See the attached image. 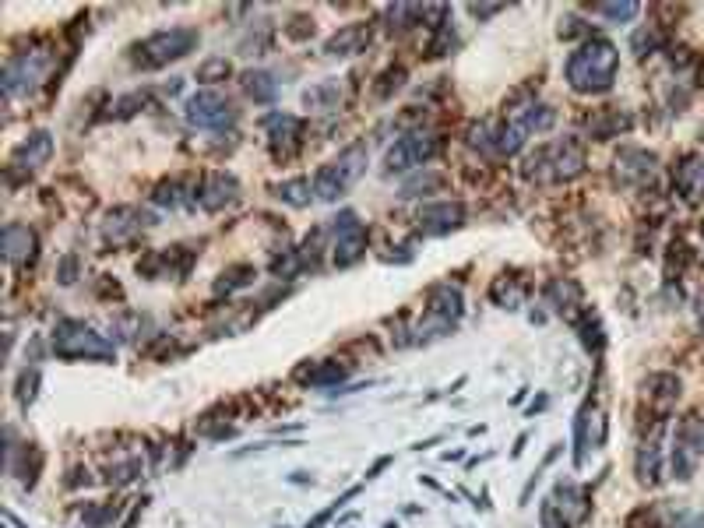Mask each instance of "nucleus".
I'll return each instance as SVG.
<instances>
[{
  "mask_svg": "<svg viewBox=\"0 0 704 528\" xmlns=\"http://www.w3.org/2000/svg\"><path fill=\"white\" fill-rule=\"evenodd\" d=\"M50 155H53V134L50 131H32L29 138H25L22 145L11 152L8 169H4L8 187H18L22 180H32V176H36L39 169L50 162Z\"/></svg>",
  "mask_w": 704,
  "mask_h": 528,
  "instance_id": "nucleus-12",
  "label": "nucleus"
},
{
  "mask_svg": "<svg viewBox=\"0 0 704 528\" xmlns=\"http://www.w3.org/2000/svg\"><path fill=\"white\" fill-rule=\"evenodd\" d=\"M455 46H458V36H455V29H451L448 18H444L440 25H433V39H430V46H426V53H430L433 60L448 57Z\"/></svg>",
  "mask_w": 704,
  "mask_h": 528,
  "instance_id": "nucleus-37",
  "label": "nucleus"
},
{
  "mask_svg": "<svg viewBox=\"0 0 704 528\" xmlns=\"http://www.w3.org/2000/svg\"><path fill=\"white\" fill-rule=\"evenodd\" d=\"M662 433H666V419H652V430L638 448V479L645 486L662 483Z\"/></svg>",
  "mask_w": 704,
  "mask_h": 528,
  "instance_id": "nucleus-21",
  "label": "nucleus"
},
{
  "mask_svg": "<svg viewBox=\"0 0 704 528\" xmlns=\"http://www.w3.org/2000/svg\"><path fill=\"white\" fill-rule=\"evenodd\" d=\"M370 166V148L367 141H352L349 148L335 155L331 162H324L314 173V194L321 201H338L360 184V176Z\"/></svg>",
  "mask_w": 704,
  "mask_h": 528,
  "instance_id": "nucleus-4",
  "label": "nucleus"
},
{
  "mask_svg": "<svg viewBox=\"0 0 704 528\" xmlns=\"http://www.w3.org/2000/svg\"><path fill=\"white\" fill-rule=\"evenodd\" d=\"M50 345L60 360H96V363L117 360V345L106 335H99L92 324L74 321V317H67V321H60L57 328H53Z\"/></svg>",
  "mask_w": 704,
  "mask_h": 528,
  "instance_id": "nucleus-5",
  "label": "nucleus"
},
{
  "mask_svg": "<svg viewBox=\"0 0 704 528\" xmlns=\"http://www.w3.org/2000/svg\"><path fill=\"white\" fill-rule=\"evenodd\" d=\"M405 85V67L398 64V67H388V71H381V78H377V85H374V99H391L398 92V88Z\"/></svg>",
  "mask_w": 704,
  "mask_h": 528,
  "instance_id": "nucleus-38",
  "label": "nucleus"
},
{
  "mask_svg": "<svg viewBox=\"0 0 704 528\" xmlns=\"http://www.w3.org/2000/svg\"><path fill=\"white\" fill-rule=\"evenodd\" d=\"M240 85H243V92H247V99H254L257 106H272L275 99H279V81H275L272 71H261V67L243 74Z\"/></svg>",
  "mask_w": 704,
  "mask_h": 528,
  "instance_id": "nucleus-29",
  "label": "nucleus"
},
{
  "mask_svg": "<svg viewBox=\"0 0 704 528\" xmlns=\"http://www.w3.org/2000/svg\"><path fill=\"white\" fill-rule=\"evenodd\" d=\"M655 169H659L655 152L627 145V148H620L613 159V180L624 187V191H645V187L655 180Z\"/></svg>",
  "mask_w": 704,
  "mask_h": 528,
  "instance_id": "nucleus-13",
  "label": "nucleus"
},
{
  "mask_svg": "<svg viewBox=\"0 0 704 528\" xmlns=\"http://www.w3.org/2000/svg\"><path fill=\"white\" fill-rule=\"evenodd\" d=\"M36 388H39V370H25L22 381H18V402L22 405H32V398H36Z\"/></svg>",
  "mask_w": 704,
  "mask_h": 528,
  "instance_id": "nucleus-42",
  "label": "nucleus"
},
{
  "mask_svg": "<svg viewBox=\"0 0 704 528\" xmlns=\"http://www.w3.org/2000/svg\"><path fill=\"white\" fill-rule=\"evenodd\" d=\"M349 377V367L338 360H324V363H310V367L296 370V381L310 384V388H338V384Z\"/></svg>",
  "mask_w": 704,
  "mask_h": 528,
  "instance_id": "nucleus-26",
  "label": "nucleus"
},
{
  "mask_svg": "<svg viewBox=\"0 0 704 528\" xmlns=\"http://www.w3.org/2000/svg\"><path fill=\"white\" fill-rule=\"evenodd\" d=\"M465 314L462 289L451 286V282H440L426 293V317L416 328V342H433V338H444L458 328Z\"/></svg>",
  "mask_w": 704,
  "mask_h": 528,
  "instance_id": "nucleus-6",
  "label": "nucleus"
},
{
  "mask_svg": "<svg viewBox=\"0 0 704 528\" xmlns=\"http://www.w3.org/2000/svg\"><path fill=\"white\" fill-rule=\"evenodd\" d=\"M539 525L543 528H571V521L560 514V507L553 504V500H543V507H539Z\"/></svg>",
  "mask_w": 704,
  "mask_h": 528,
  "instance_id": "nucleus-41",
  "label": "nucleus"
},
{
  "mask_svg": "<svg viewBox=\"0 0 704 528\" xmlns=\"http://www.w3.org/2000/svg\"><path fill=\"white\" fill-rule=\"evenodd\" d=\"M201 43V32L191 29V25H176V29H159L152 36L138 39V43L127 50L134 67L141 71H159V67H169L176 60H184L187 53H194Z\"/></svg>",
  "mask_w": 704,
  "mask_h": 528,
  "instance_id": "nucleus-3",
  "label": "nucleus"
},
{
  "mask_svg": "<svg viewBox=\"0 0 704 528\" xmlns=\"http://www.w3.org/2000/svg\"><path fill=\"white\" fill-rule=\"evenodd\" d=\"M697 317H701V328H704V293L697 296Z\"/></svg>",
  "mask_w": 704,
  "mask_h": 528,
  "instance_id": "nucleus-50",
  "label": "nucleus"
},
{
  "mask_svg": "<svg viewBox=\"0 0 704 528\" xmlns=\"http://www.w3.org/2000/svg\"><path fill=\"white\" fill-rule=\"evenodd\" d=\"M500 4H469V15L476 18V22H486V18H493V15H500Z\"/></svg>",
  "mask_w": 704,
  "mask_h": 528,
  "instance_id": "nucleus-48",
  "label": "nucleus"
},
{
  "mask_svg": "<svg viewBox=\"0 0 704 528\" xmlns=\"http://www.w3.org/2000/svg\"><path fill=\"white\" fill-rule=\"evenodd\" d=\"M46 67H50V50H25V53H11L8 64H4V96H29L32 88L43 81Z\"/></svg>",
  "mask_w": 704,
  "mask_h": 528,
  "instance_id": "nucleus-10",
  "label": "nucleus"
},
{
  "mask_svg": "<svg viewBox=\"0 0 704 528\" xmlns=\"http://www.w3.org/2000/svg\"><path fill=\"white\" fill-rule=\"evenodd\" d=\"M328 236H331V247H328L331 264H335V268H352L356 261H363L370 233L356 212L345 208V212H338L335 219H328Z\"/></svg>",
  "mask_w": 704,
  "mask_h": 528,
  "instance_id": "nucleus-8",
  "label": "nucleus"
},
{
  "mask_svg": "<svg viewBox=\"0 0 704 528\" xmlns=\"http://www.w3.org/2000/svg\"><path fill=\"white\" fill-rule=\"evenodd\" d=\"M338 99H342V81L338 78H328V81H321V85L303 92V103H307L310 110H335Z\"/></svg>",
  "mask_w": 704,
  "mask_h": 528,
  "instance_id": "nucleus-33",
  "label": "nucleus"
},
{
  "mask_svg": "<svg viewBox=\"0 0 704 528\" xmlns=\"http://www.w3.org/2000/svg\"><path fill=\"white\" fill-rule=\"evenodd\" d=\"M240 201V180L226 169H208L198 184V205L201 212H226Z\"/></svg>",
  "mask_w": 704,
  "mask_h": 528,
  "instance_id": "nucleus-16",
  "label": "nucleus"
},
{
  "mask_svg": "<svg viewBox=\"0 0 704 528\" xmlns=\"http://www.w3.org/2000/svg\"><path fill=\"white\" fill-rule=\"evenodd\" d=\"M430 15V4H391V8H384V25H388V32H409L423 25Z\"/></svg>",
  "mask_w": 704,
  "mask_h": 528,
  "instance_id": "nucleus-27",
  "label": "nucleus"
},
{
  "mask_svg": "<svg viewBox=\"0 0 704 528\" xmlns=\"http://www.w3.org/2000/svg\"><path fill=\"white\" fill-rule=\"evenodd\" d=\"M514 124L521 127L525 134H543L550 131L553 124H557V110H550V106H525V110H518V117H514Z\"/></svg>",
  "mask_w": 704,
  "mask_h": 528,
  "instance_id": "nucleus-32",
  "label": "nucleus"
},
{
  "mask_svg": "<svg viewBox=\"0 0 704 528\" xmlns=\"http://www.w3.org/2000/svg\"><path fill=\"white\" fill-rule=\"evenodd\" d=\"M592 15H602L613 25H627L641 15V4H634V0H620V4H592Z\"/></svg>",
  "mask_w": 704,
  "mask_h": 528,
  "instance_id": "nucleus-36",
  "label": "nucleus"
},
{
  "mask_svg": "<svg viewBox=\"0 0 704 528\" xmlns=\"http://www.w3.org/2000/svg\"><path fill=\"white\" fill-rule=\"evenodd\" d=\"M229 74H233V64H229L226 57H212L198 67V81H205V85H212V81H226Z\"/></svg>",
  "mask_w": 704,
  "mask_h": 528,
  "instance_id": "nucleus-40",
  "label": "nucleus"
},
{
  "mask_svg": "<svg viewBox=\"0 0 704 528\" xmlns=\"http://www.w3.org/2000/svg\"><path fill=\"white\" fill-rule=\"evenodd\" d=\"M620 74V50L609 39L592 36L567 57L564 78L578 96H606Z\"/></svg>",
  "mask_w": 704,
  "mask_h": 528,
  "instance_id": "nucleus-1",
  "label": "nucleus"
},
{
  "mask_svg": "<svg viewBox=\"0 0 704 528\" xmlns=\"http://www.w3.org/2000/svg\"><path fill=\"white\" fill-rule=\"evenodd\" d=\"M701 458H704V419L697 416V412H690V416L680 419L676 437H673V458H669L673 476L690 479L697 472V462H701Z\"/></svg>",
  "mask_w": 704,
  "mask_h": 528,
  "instance_id": "nucleus-11",
  "label": "nucleus"
},
{
  "mask_svg": "<svg viewBox=\"0 0 704 528\" xmlns=\"http://www.w3.org/2000/svg\"><path fill=\"white\" fill-rule=\"evenodd\" d=\"M57 279H60V286H71V282L78 279V257H74V254H67L64 261H60V268H57Z\"/></svg>",
  "mask_w": 704,
  "mask_h": 528,
  "instance_id": "nucleus-46",
  "label": "nucleus"
},
{
  "mask_svg": "<svg viewBox=\"0 0 704 528\" xmlns=\"http://www.w3.org/2000/svg\"><path fill=\"white\" fill-rule=\"evenodd\" d=\"M117 514H120V504H106V507H99V511H88L85 521H88L92 528H106L113 518H117Z\"/></svg>",
  "mask_w": 704,
  "mask_h": 528,
  "instance_id": "nucleus-44",
  "label": "nucleus"
},
{
  "mask_svg": "<svg viewBox=\"0 0 704 528\" xmlns=\"http://www.w3.org/2000/svg\"><path fill=\"white\" fill-rule=\"evenodd\" d=\"M525 282H518V279H511V275H500L497 282H493V289H490V300L493 303H500V307H507V310H518L521 303H525Z\"/></svg>",
  "mask_w": 704,
  "mask_h": 528,
  "instance_id": "nucleus-34",
  "label": "nucleus"
},
{
  "mask_svg": "<svg viewBox=\"0 0 704 528\" xmlns=\"http://www.w3.org/2000/svg\"><path fill=\"white\" fill-rule=\"evenodd\" d=\"M574 36L592 39V36H588V29H585V22H581V18H564V22H560V39H574Z\"/></svg>",
  "mask_w": 704,
  "mask_h": 528,
  "instance_id": "nucleus-47",
  "label": "nucleus"
},
{
  "mask_svg": "<svg viewBox=\"0 0 704 528\" xmlns=\"http://www.w3.org/2000/svg\"><path fill=\"white\" fill-rule=\"evenodd\" d=\"M588 159H585V145L578 138H557L546 141V145H536V152H528L525 162H521V176L528 184L539 187H553V184H571L585 173Z\"/></svg>",
  "mask_w": 704,
  "mask_h": 528,
  "instance_id": "nucleus-2",
  "label": "nucleus"
},
{
  "mask_svg": "<svg viewBox=\"0 0 704 528\" xmlns=\"http://www.w3.org/2000/svg\"><path fill=\"white\" fill-rule=\"evenodd\" d=\"M257 279V272L250 268V264H233V268H226V272L219 275V282H215V293H236V289H243V286H250V282Z\"/></svg>",
  "mask_w": 704,
  "mask_h": 528,
  "instance_id": "nucleus-35",
  "label": "nucleus"
},
{
  "mask_svg": "<svg viewBox=\"0 0 704 528\" xmlns=\"http://www.w3.org/2000/svg\"><path fill=\"white\" fill-rule=\"evenodd\" d=\"M356 493H360V486H352V490H345V493H342V497H338V500H335V504H331V507H328V511H321V514H317V518H314V521H307V528H321V525H324V521H328V518H331V514H335V511H342V507H345V504H349V500H352V497H356Z\"/></svg>",
  "mask_w": 704,
  "mask_h": 528,
  "instance_id": "nucleus-43",
  "label": "nucleus"
},
{
  "mask_svg": "<svg viewBox=\"0 0 704 528\" xmlns=\"http://www.w3.org/2000/svg\"><path fill=\"white\" fill-rule=\"evenodd\" d=\"M444 152V138L433 131H409L388 148L384 155V173H419V169L430 166L437 155Z\"/></svg>",
  "mask_w": 704,
  "mask_h": 528,
  "instance_id": "nucleus-7",
  "label": "nucleus"
},
{
  "mask_svg": "<svg viewBox=\"0 0 704 528\" xmlns=\"http://www.w3.org/2000/svg\"><path fill=\"white\" fill-rule=\"evenodd\" d=\"M645 398L652 402V419H669L676 398H680V377L673 374H655L645 381Z\"/></svg>",
  "mask_w": 704,
  "mask_h": 528,
  "instance_id": "nucleus-24",
  "label": "nucleus"
},
{
  "mask_svg": "<svg viewBox=\"0 0 704 528\" xmlns=\"http://www.w3.org/2000/svg\"><path fill=\"white\" fill-rule=\"evenodd\" d=\"M187 201L198 205V184L191 187L187 180H180V176L162 180V184L152 191V205H159V208H180V205H187Z\"/></svg>",
  "mask_w": 704,
  "mask_h": 528,
  "instance_id": "nucleus-28",
  "label": "nucleus"
},
{
  "mask_svg": "<svg viewBox=\"0 0 704 528\" xmlns=\"http://www.w3.org/2000/svg\"><path fill=\"white\" fill-rule=\"evenodd\" d=\"M370 43H374V25H370V22L342 25V29H338L335 36L324 43V57H331V60L356 57V53H363Z\"/></svg>",
  "mask_w": 704,
  "mask_h": 528,
  "instance_id": "nucleus-22",
  "label": "nucleus"
},
{
  "mask_svg": "<svg viewBox=\"0 0 704 528\" xmlns=\"http://www.w3.org/2000/svg\"><path fill=\"white\" fill-rule=\"evenodd\" d=\"M0 247H4V261L11 268H29L39 254V236L25 222H8L4 233H0Z\"/></svg>",
  "mask_w": 704,
  "mask_h": 528,
  "instance_id": "nucleus-18",
  "label": "nucleus"
},
{
  "mask_svg": "<svg viewBox=\"0 0 704 528\" xmlns=\"http://www.w3.org/2000/svg\"><path fill=\"white\" fill-rule=\"evenodd\" d=\"M662 46V32H659V25H645L641 32H634V39H631V50L638 53V57H648V53H655Z\"/></svg>",
  "mask_w": 704,
  "mask_h": 528,
  "instance_id": "nucleus-39",
  "label": "nucleus"
},
{
  "mask_svg": "<svg viewBox=\"0 0 704 528\" xmlns=\"http://www.w3.org/2000/svg\"><path fill=\"white\" fill-rule=\"evenodd\" d=\"M553 504L560 507V514H564L571 525H581V521H588V514H592V504H588V493L581 490L578 483H564L560 479L557 486H553Z\"/></svg>",
  "mask_w": 704,
  "mask_h": 528,
  "instance_id": "nucleus-25",
  "label": "nucleus"
},
{
  "mask_svg": "<svg viewBox=\"0 0 704 528\" xmlns=\"http://www.w3.org/2000/svg\"><path fill=\"white\" fill-rule=\"evenodd\" d=\"M683 528H704V514H697V518H687V525Z\"/></svg>",
  "mask_w": 704,
  "mask_h": 528,
  "instance_id": "nucleus-49",
  "label": "nucleus"
},
{
  "mask_svg": "<svg viewBox=\"0 0 704 528\" xmlns=\"http://www.w3.org/2000/svg\"><path fill=\"white\" fill-rule=\"evenodd\" d=\"M286 36H289V39H307V36H314V18L296 15L293 22L286 25Z\"/></svg>",
  "mask_w": 704,
  "mask_h": 528,
  "instance_id": "nucleus-45",
  "label": "nucleus"
},
{
  "mask_svg": "<svg viewBox=\"0 0 704 528\" xmlns=\"http://www.w3.org/2000/svg\"><path fill=\"white\" fill-rule=\"evenodd\" d=\"M264 131H268V148H272L275 159L289 162L293 155H300L303 148V134H307V124L293 113H268L264 117Z\"/></svg>",
  "mask_w": 704,
  "mask_h": 528,
  "instance_id": "nucleus-14",
  "label": "nucleus"
},
{
  "mask_svg": "<svg viewBox=\"0 0 704 528\" xmlns=\"http://www.w3.org/2000/svg\"><path fill=\"white\" fill-rule=\"evenodd\" d=\"M673 191L687 205L704 201V152H683L673 166Z\"/></svg>",
  "mask_w": 704,
  "mask_h": 528,
  "instance_id": "nucleus-19",
  "label": "nucleus"
},
{
  "mask_svg": "<svg viewBox=\"0 0 704 528\" xmlns=\"http://www.w3.org/2000/svg\"><path fill=\"white\" fill-rule=\"evenodd\" d=\"M602 444H606V419H602L599 405L588 398L574 416V465H585L588 448L599 451Z\"/></svg>",
  "mask_w": 704,
  "mask_h": 528,
  "instance_id": "nucleus-15",
  "label": "nucleus"
},
{
  "mask_svg": "<svg viewBox=\"0 0 704 528\" xmlns=\"http://www.w3.org/2000/svg\"><path fill=\"white\" fill-rule=\"evenodd\" d=\"M588 127V138L592 141H609V138H620V134H627L634 127V117L627 110H620V106H602V110H595L592 117L585 120Z\"/></svg>",
  "mask_w": 704,
  "mask_h": 528,
  "instance_id": "nucleus-23",
  "label": "nucleus"
},
{
  "mask_svg": "<svg viewBox=\"0 0 704 528\" xmlns=\"http://www.w3.org/2000/svg\"><path fill=\"white\" fill-rule=\"evenodd\" d=\"M444 187V173H437L433 166H426V169H419L416 176H409L402 184V191H398V198H426V194H433V191H440Z\"/></svg>",
  "mask_w": 704,
  "mask_h": 528,
  "instance_id": "nucleus-31",
  "label": "nucleus"
},
{
  "mask_svg": "<svg viewBox=\"0 0 704 528\" xmlns=\"http://www.w3.org/2000/svg\"><path fill=\"white\" fill-rule=\"evenodd\" d=\"M148 226H155V219L148 212L134 205H120L113 212H106V222H103V240L120 247V243H131L134 236H141Z\"/></svg>",
  "mask_w": 704,
  "mask_h": 528,
  "instance_id": "nucleus-17",
  "label": "nucleus"
},
{
  "mask_svg": "<svg viewBox=\"0 0 704 528\" xmlns=\"http://www.w3.org/2000/svg\"><path fill=\"white\" fill-rule=\"evenodd\" d=\"M236 117H240V110H236L222 92H215V88H201V92H194V96L184 103V120L191 127H198V131H222V127H233Z\"/></svg>",
  "mask_w": 704,
  "mask_h": 528,
  "instance_id": "nucleus-9",
  "label": "nucleus"
},
{
  "mask_svg": "<svg viewBox=\"0 0 704 528\" xmlns=\"http://www.w3.org/2000/svg\"><path fill=\"white\" fill-rule=\"evenodd\" d=\"M419 233L423 236H448L465 226V205L462 201H433L419 208Z\"/></svg>",
  "mask_w": 704,
  "mask_h": 528,
  "instance_id": "nucleus-20",
  "label": "nucleus"
},
{
  "mask_svg": "<svg viewBox=\"0 0 704 528\" xmlns=\"http://www.w3.org/2000/svg\"><path fill=\"white\" fill-rule=\"evenodd\" d=\"M272 198H279L282 205H289V208H307L317 194H314V184H310L307 176H293V180L272 184Z\"/></svg>",
  "mask_w": 704,
  "mask_h": 528,
  "instance_id": "nucleus-30",
  "label": "nucleus"
}]
</instances>
